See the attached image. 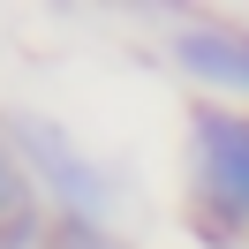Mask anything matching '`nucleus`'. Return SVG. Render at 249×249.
I'll return each mask as SVG.
<instances>
[{"label":"nucleus","mask_w":249,"mask_h":249,"mask_svg":"<svg viewBox=\"0 0 249 249\" xmlns=\"http://www.w3.org/2000/svg\"><path fill=\"white\" fill-rule=\"evenodd\" d=\"M189 174H196V204L212 219L249 227V113L196 106V121H189Z\"/></svg>","instance_id":"obj_1"},{"label":"nucleus","mask_w":249,"mask_h":249,"mask_svg":"<svg viewBox=\"0 0 249 249\" xmlns=\"http://www.w3.org/2000/svg\"><path fill=\"white\" fill-rule=\"evenodd\" d=\"M16 143L31 151V166L46 174V189L61 196V212L76 219V227H98V219L113 212L106 174H98V166H91V159H83V151H76V143H68L53 121H16Z\"/></svg>","instance_id":"obj_2"},{"label":"nucleus","mask_w":249,"mask_h":249,"mask_svg":"<svg viewBox=\"0 0 249 249\" xmlns=\"http://www.w3.org/2000/svg\"><path fill=\"white\" fill-rule=\"evenodd\" d=\"M174 61H181L196 83L249 91V31H181L174 38Z\"/></svg>","instance_id":"obj_3"},{"label":"nucleus","mask_w":249,"mask_h":249,"mask_svg":"<svg viewBox=\"0 0 249 249\" xmlns=\"http://www.w3.org/2000/svg\"><path fill=\"white\" fill-rule=\"evenodd\" d=\"M23 212H31V196H23V159H16V136L0 128V227H16Z\"/></svg>","instance_id":"obj_4"},{"label":"nucleus","mask_w":249,"mask_h":249,"mask_svg":"<svg viewBox=\"0 0 249 249\" xmlns=\"http://www.w3.org/2000/svg\"><path fill=\"white\" fill-rule=\"evenodd\" d=\"M0 249H53V227H38V212H23L16 227H0Z\"/></svg>","instance_id":"obj_5"},{"label":"nucleus","mask_w":249,"mask_h":249,"mask_svg":"<svg viewBox=\"0 0 249 249\" xmlns=\"http://www.w3.org/2000/svg\"><path fill=\"white\" fill-rule=\"evenodd\" d=\"M53 249H121V242H113L106 227H76V219H68V227H53Z\"/></svg>","instance_id":"obj_6"}]
</instances>
